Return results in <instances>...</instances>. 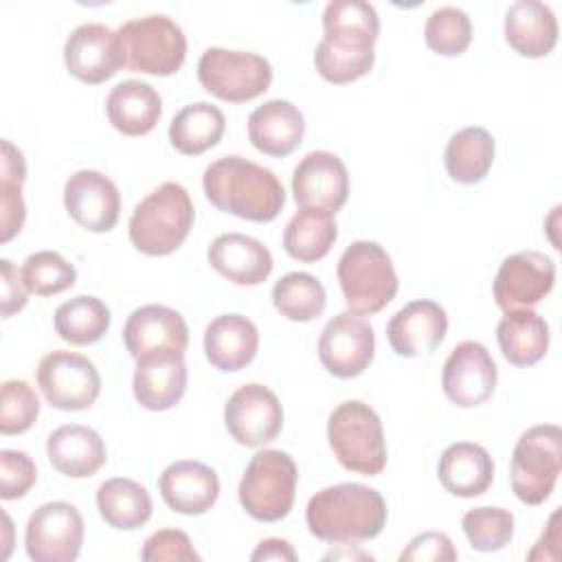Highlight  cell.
Returning <instances> with one entry per match:
<instances>
[{
  "instance_id": "7c38bea8",
  "label": "cell",
  "mask_w": 562,
  "mask_h": 562,
  "mask_svg": "<svg viewBox=\"0 0 562 562\" xmlns=\"http://www.w3.org/2000/svg\"><path fill=\"white\" fill-rule=\"evenodd\" d=\"M123 342L130 356L140 362L149 358L184 356L189 345V327L180 312L167 305L136 307L123 327Z\"/></svg>"
},
{
  "instance_id": "603a6c76",
  "label": "cell",
  "mask_w": 562,
  "mask_h": 562,
  "mask_svg": "<svg viewBox=\"0 0 562 562\" xmlns=\"http://www.w3.org/2000/svg\"><path fill=\"white\" fill-rule=\"evenodd\" d=\"M209 263L235 285H259L272 272L270 250L244 233L217 235L209 246Z\"/></svg>"
},
{
  "instance_id": "484cf974",
  "label": "cell",
  "mask_w": 562,
  "mask_h": 562,
  "mask_svg": "<svg viewBox=\"0 0 562 562\" xmlns=\"http://www.w3.org/2000/svg\"><path fill=\"white\" fill-rule=\"evenodd\" d=\"M50 465L70 479H88L97 474L105 459V443L97 430L81 424H66L55 428L46 441Z\"/></svg>"
},
{
  "instance_id": "836d02e7",
  "label": "cell",
  "mask_w": 562,
  "mask_h": 562,
  "mask_svg": "<svg viewBox=\"0 0 562 562\" xmlns=\"http://www.w3.org/2000/svg\"><path fill=\"white\" fill-rule=\"evenodd\" d=\"M494 162V138L485 127L470 125L450 136L443 165L448 176L459 184L481 182Z\"/></svg>"
},
{
  "instance_id": "83f0119b",
  "label": "cell",
  "mask_w": 562,
  "mask_h": 562,
  "mask_svg": "<svg viewBox=\"0 0 562 562\" xmlns=\"http://www.w3.org/2000/svg\"><path fill=\"white\" fill-rule=\"evenodd\" d=\"M505 40L522 57H544L558 44V20L549 4L518 0L505 13Z\"/></svg>"
},
{
  "instance_id": "ba28073f",
  "label": "cell",
  "mask_w": 562,
  "mask_h": 562,
  "mask_svg": "<svg viewBox=\"0 0 562 562\" xmlns=\"http://www.w3.org/2000/svg\"><path fill=\"white\" fill-rule=\"evenodd\" d=\"M562 468V430L555 424H540L525 430L512 452V492L525 505L544 503Z\"/></svg>"
},
{
  "instance_id": "d590c367",
  "label": "cell",
  "mask_w": 562,
  "mask_h": 562,
  "mask_svg": "<svg viewBox=\"0 0 562 562\" xmlns=\"http://www.w3.org/2000/svg\"><path fill=\"white\" fill-rule=\"evenodd\" d=\"M336 237L338 228L334 215L301 209L283 231V248L292 259L312 263L331 250Z\"/></svg>"
},
{
  "instance_id": "d6a6232c",
  "label": "cell",
  "mask_w": 562,
  "mask_h": 562,
  "mask_svg": "<svg viewBox=\"0 0 562 562\" xmlns=\"http://www.w3.org/2000/svg\"><path fill=\"white\" fill-rule=\"evenodd\" d=\"M97 509L101 518L123 531L140 529L151 518V496L149 492L125 476L108 479L97 490Z\"/></svg>"
},
{
  "instance_id": "ee69618b",
  "label": "cell",
  "mask_w": 562,
  "mask_h": 562,
  "mask_svg": "<svg viewBox=\"0 0 562 562\" xmlns=\"http://www.w3.org/2000/svg\"><path fill=\"white\" fill-rule=\"evenodd\" d=\"M140 560L145 562H189L200 560V553L193 549L191 538L180 529H158L151 533L143 549Z\"/></svg>"
},
{
  "instance_id": "5b68a950",
  "label": "cell",
  "mask_w": 562,
  "mask_h": 562,
  "mask_svg": "<svg viewBox=\"0 0 562 562\" xmlns=\"http://www.w3.org/2000/svg\"><path fill=\"white\" fill-rule=\"evenodd\" d=\"M327 439L336 461L362 476H375L386 465V443L380 415L360 400L340 402L327 422Z\"/></svg>"
},
{
  "instance_id": "9c48e42d",
  "label": "cell",
  "mask_w": 562,
  "mask_h": 562,
  "mask_svg": "<svg viewBox=\"0 0 562 562\" xmlns=\"http://www.w3.org/2000/svg\"><path fill=\"white\" fill-rule=\"evenodd\" d=\"M198 79L213 97L228 103H244L261 97L270 88L272 66L257 53L211 46L198 61Z\"/></svg>"
},
{
  "instance_id": "4dcf8cb0",
  "label": "cell",
  "mask_w": 562,
  "mask_h": 562,
  "mask_svg": "<svg viewBox=\"0 0 562 562\" xmlns=\"http://www.w3.org/2000/svg\"><path fill=\"white\" fill-rule=\"evenodd\" d=\"M496 340L503 358L514 367H531L547 356L549 349V325L547 321L525 307L509 310L498 321Z\"/></svg>"
},
{
  "instance_id": "f35d334b",
  "label": "cell",
  "mask_w": 562,
  "mask_h": 562,
  "mask_svg": "<svg viewBox=\"0 0 562 562\" xmlns=\"http://www.w3.org/2000/svg\"><path fill=\"white\" fill-rule=\"evenodd\" d=\"M424 40L426 46L437 55H461L472 42V22L459 7H439L426 20Z\"/></svg>"
},
{
  "instance_id": "f546056e",
  "label": "cell",
  "mask_w": 562,
  "mask_h": 562,
  "mask_svg": "<svg viewBox=\"0 0 562 562\" xmlns=\"http://www.w3.org/2000/svg\"><path fill=\"white\" fill-rule=\"evenodd\" d=\"M132 391L136 402L147 411L173 408L187 391L184 356L149 358L136 362Z\"/></svg>"
},
{
  "instance_id": "3957f363",
  "label": "cell",
  "mask_w": 562,
  "mask_h": 562,
  "mask_svg": "<svg viewBox=\"0 0 562 562\" xmlns=\"http://www.w3.org/2000/svg\"><path fill=\"white\" fill-rule=\"evenodd\" d=\"M195 220L189 191L180 182H162L132 211L127 233L132 246L149 257L176 252Z\"/></svg>"
},
{
  "instance_id": "60d3db41",
  "label": "cell",
  "mask_w": 562,
  "mask_h": 562,
  "mask_svg": "<svg viewBox=\"0 0 562 562\" xmlns=\"http://www.w3.org/2000/svg\"><path fill=\"white\" fill-rule=\"evenodd\" d=\"M40 415V400L24 380H4L0 391V432L22 435Z\"/></svg>"
},
{
  "instance_id": "9a60e30c",
  "label": "cell",
  "mask_w": 562,
  "mask_h": 562,
  "mask_svg": "<svg viewBox=\"0 0 562 562\" xmlns=\"http://www.w3.org/2000/svg\"><path fill=\"white\" fill-rule=\"evenodd\" d=\"M375 334L373 327L353 312H340L321 331L318 358L321 364L340 380L360 375L373 360Z\"/></svg>"
},
{
  "instance_id": "8992f818",
  "label": "cell",
  "mask_w": 562,
  "mask_h": 562,
  "mask_svg": "<svg viewBox=\"0 0 562 562\" xmlns=\"http://www.w3.org/2000/svg\"><path fill=\"white\" fill-rule=\"evenodd\" d=\"M123 66L132 72L167 77L182 68L187 37L176 20L162 13L127 20L116 29Z\"/></svg>"
},
{
  "instance_id": "d4e9b609",
  "label": "cell",
  "mask_w": 562,
  "mask_h": 562,
  "mask_svg": "<svg viewBox=\"0 0 562 562\" xmlns=\"http://www.w3.org/2000/svg\"><path fill=\"white\" fill-rule=\"evenodd\" d=\"M259 349V331L255 323L241 314H222L204 329L206 360L222 373L241 371Z\"/></svg>"
},
{
  "instance_id": "7402d4cb",
  "label": "cell",
  "mask_w": 562,
  "mask_h": 562,
  "mask_svg": "<svg viewBox=\"0 0 562 562\" xmlns=\"http://www.w3.org/2000/svg\"><path fill=\"white\" fill-rule=\"evenodd\" d=\"M375 40L362 31H325L314 50L316 72L336 86L364 77L375 61Z\"/></svg>"
},
{
  "instance_id": "52a82bcc",
  "label": "cell",
  "mask_w": 562,
  "mask_h": 562,
  "mask_svg": "<svg viewBox=\"0 0 562 562\" xmlns=\"http://www.w3.org/2000/svg\"><path fill=\"white\" fill-rule=\"evenodd\" d=\"M299 470L283 450H259L246 465L237 494L248 516L261 522L285 518L294 505Z\"/></svg>"
},
{
  "instance_id": "4fadbf2b",
  "label": "cell",
  "mask_w": 562,
  "mask_h": 562,
  "mask_svg": "<svg viewBox=\"0 0 562 562\" xmlns=\"http://www.w3.org/2000/svg\"><path fill=\"white\" fill-rule=\"evenodd\" d=\"M228 435L246 448H259L277 439L283 428V408L274 391L263 384L239 386L224 406Z\"/></svg>"
},
{
  "instance_id": "d6986e66",
  "label": "cell",
  "mask_w": 562,
  "mask_h": 562,
  "mask_svg": "<svg viewBox=\"0 0 562 562\" xmlns=\"http://www.w3.org/2000/svg\"><path fill=\"white\" fill-rule=\"evenodd\" d=\"M64 206L81 228L108 233L119 222L121 193L105 173L81 169L64 184Z\"/></svg>"
},
{
  "instance_id": "6da1fadb",
  "label": "cell",
  "mask_w": 562,
  "mask_h": 562,
  "mask_svg": "<svg viewBox=\"0 0 562 562\" xmlns=\"http://www.w3.org/2000/svg\"><path fill=\"white\" fill-rule=\"evenodd\" d=\"M202 187L217 211L248 222H272L285 204V191L274 171L244 156L213 160L204 169Z\"/></svg>"
},
{
  "instance_id": "2e32d148",
  "label": "cell",
  "mask_w": 562,
  "mask_h": 562,
  "mask_svg": "<svg viewBox=\"0 0 562 562\" xmlns=\"http://www.w3.org/2000/svg\"><path fill=\"white\" fill-rule=\"evenodd\" d=\"M496 362L476 340L459 342L441 371L443 393L459 408H472L487 402L496 389Z\"/></svg>"
},
{
  "instance_id": "f1b7e54d",
  "label": "cell",
  "mask_w": 562,
  "mask_h": 562,
  "mask_svg": "<svg viewBox=\"0 0 562 562\" xmlns=\"http://www.w3.org/2000/svg\"><path fill=\"white\" fill-rule=\"evenodd\" d=\"M105 112L116 132L125 136H145L160 121L162 99L149 83L127 79L110 90Z\"/></svg>"
},
{
  "instance_id": "44dd1931",
  "label": "cell",
  "mask_w": 562,
  "mask_h": 562,
  "mask_svg": "<svg viewBox=\"0 0 562 562\" xmlns=\"http://www.w3.org/2000/svg\"><path fill=\"white\" fill-rule=\"evenodd\" d=\"M158 492L171 512L200 516L209 512L220 496L217 472L193 459L169 463L158 476Z\"/></svg>"
},
{
  "instance_id": "7bdbcfd3",
  "label": "cell",
  "mask_w": 562,
  "mask_h": 562,
  "mask_svg": "<svg viewBox=\"0 0 562 562\" xmlns=\"http://www.w3.org/2000/svg\"><path fill=\"white\" fill-rule=\"evenodd\" d=\"M37 481V468L33 459L22 450L0 452V496L4 501L22 498Z\"/></svg>"
},
{
  "instance_id": "1f68e13d",
  "label": "cell",
  "mask_w": 562,
  "mask_h": 562,
  "mask_svg": "<svg viewBox=\"0 0 562 562\" xmlns=\"http://www.w3.org/2000/svg\"><path fill=\"white\" fill-rule=\"evenodd\" d=\"M224 130V112L209 101H195L171 119L169 140L182 156H200L222 140Z\"/></svg>"
},
{
  "instance_id": "7dc6e473",
  "label": "cell",
  "mask_w": 562,
  "mask_h": 562,
  "mask_svg": "<svg viewBox=\"0 0 562 562\" xmlns=\"http://www.w3.org/2000/svg\"><path fill=\"white\" fill-rule=\"evenodd\" d=\"M29 301V290L22 281L20 270L9 261L0 259V312L2 318H9L24 310Z\"/></svg>"
},
{
  "instance_id": "ffe728a7",
  "label": "cell",
  "mask_w": 562,
  "mask_h": 562,
  "mask_svg": "<svg viewBox=\"0 0 562 562\" xmlns=\"http://www.w3.org/2000/svg\"><path fill=\"white\" fill-rule=\"evenodd\" d=\"M446 331V310L430 299L406 303L391 316L386 325L389 345L402 358L430 356L441 345Z\"/></svg>"
},
{
  "instance_id": "7a4b0ae2",
  "label": "cell",
  "mask_w": 562,
  "mask_h": 562,
  "mask_svg": "<svg viewBox=\"0 0 562 562\" xmlns=\"http://www.w3.org/2000/svg\"><path fill=\"white\" fill-rule=\"evenodd\" d=\"M312 536L331 544H351L375 538L386 525L382 494L362 483H338L316 492L305 507Z\"/></svg>"
},
{
  "instance_id": "8d00e7d4",
  "label": "cell",
  "mask_w": 562,
  "mask_h": 562,
  "mask_svg": "<svg viewBox=\"0 0 562 562\" xmlns=\"http://www.w3.org/2000/svg\"><path fill=\"white\" fill-rule=\"evenodd\" d=\"M272 303L288 321L310 323L323 314L327 294L314 274L288 272L272 285Z\"/></svg>"
},
{
  "instance_id": "b9f144b4",
  "label": "cell",
  "mask_w": 562,
  "mask_h": 562,
  "mask_svg": "<svg viewBox=\"0 0 562 562\" xmlns=\"http://www.w3.org/2000/svg\"><path fill=\"white\" fill-rule=\"evenodd\" d=\"M362 31L373 37L380 33V18L373 4L362 0H331L323 11V31Z\"/></svg>"
},
{
  "instance_id": "ac0fdd59",
  "label": "cell",
  "mask_w": 562,
  "mask_h": 562,
  "mask_svg": "<svg viewBox=\"0 0 562 562\" xmlns=\"http://www.w3.org/2000/svg\"><path fill=\"white\" fill-rule=\"evenodd\" d=\"M64 61L68 72L83 83L97 86L112 79L123 66L116 31L101 22L79 24L64 44Z\"/></svg>"
},
{
  "instance_id": "bcb514c9",
  "label": "cell",
  "mask_w": 562,
  "mask_h": 562,
  "mask_svg": "<svg viewBox=\"0 0 562 562\" xmlns=\"http://www.w3.org/2000/svg\"><path fill=\"white\" fill-rule=\"evenodd\" d=\"M457 549L452 540L441 531H424L415 536L400 553V562H452Z\"/></svg>"
},
{
  "instance_id": "681fc988",
  "label": "cell",
  "mask_w": 562,
  "mask_h": 562,
  "mask_svg": "<svg viewBox=\"0 0 562 562\" xmlns=\"http://www.w3.org/2000/svg\"><path fill=\"white\" fill-rule=\"evenodd\" d=\"M250 560H255V562H259V560H288V562H294L296 560V551L283 538H266L250 553Z\"/></svg>"
},
{
  "instance_id": "30bf717a",
  "label": "cell",
  "mask_w": 562,
  "mask_h": 562,
  "mask_svg": "<svg viewBox=\"0 0 562 562\" xmlns=\"http://www.w3.org/2000/svg\"><path fill=\"white\" fill-rule=\"evenodd\" d=\"M35 378L44 400L59 411H86L101 391V375L94 362L66 349L46 353L37 364Z\"/></svg>"
},
{
  "instance_id": "ab89813d",
  "label": "cell",
  "mask_w": 562,
  "mask_h": 562,
  "mask_svg": "<svg viewBox=\"0 0 562 562\" xmlns=\"http://www.w3.org/2000/svg\"><path fill=\"white\" fill-rule=\"evenodd\" d=\"M463 533L481 553L501 551L514 536V514L503 507H474L463 514Z\"/></svg>"
},
{
  "instance_id": "c3c4849f",
  "label": "cell",
  "mask_w": 562,
  "mask_h": 562,
  "mask_svg": "<svg viewBox=\"0 0 562 562\" xmlns=\"http://www.w3.org/2000/svg\"><path fill=\"white\" fill-rule=\"evenodd\" d=\"M0 178L4 180H15L22 182L26 180V165H24V156L22 151L11 143V140H2V167H0Z\"/></svg>"
},
{
  "instance_id": "f6af8a7d",
  "label": "cell",
  "mask_w": 562,
  "mask_h": 562,
  "mask_svg": "<svg viewBox=\"0 0 562 562\" xmlns=\"http://www.w3.org/2000/svg\"><path fill=\"white\" fill-rule=\"evenodd\" d=\"M26 206L22 198V182L0 178V241H11L24 226Z\"/></svg>"
},
{
  "instance_id": "e575fe53",
  "label": "cell",
  "mask_w": 562,
  "mask_h": 562,
  "mask_svg": "<svg viewBox=\"0 0 562 562\" xmlns=\"http://www.w3.org/2000/svg\"><path fill=\"white\" fill-rule=\"evenodd\" d=\"M110 321L112 316L108 305L90 294L64 301L53 314V325L59 338L77 347L101 340L110 329Z\"/></svg>"
},
{
  "instance_id": "cb8c5ba5",
  "label": "cell",
  "mask_w": 562,
  "mask_h": 562,
  "mask_svg": "<svg viewBox=\"0 0 562 562\" xmlns=\"http://www.w3.org/2000/svg\"><path fill=\"white\" fill-rule=\"evenodd\" d=\"M305 119L301 110L285 99H270L248 116V138L266 156H290L303 140Z\"/></svg>"
},
{
  "instance_id": "5bb4252c",
  "label": "cell",
  "mask_w": 562,
  "mask_h": 562,
  "mask_svg": "<svg viewBox=\"0 0 562 562\" xmlns=\"http://www.w3.org/2000/svg\"><path fill=\"white\" fill-rule=\"evenodd\" d=\"M292 193L299 209L336 215L349 195L345 162L325 149L305 154L294 167Z\"/></svg>"
},
{
  "instance_id": "277c9868",
  "label": "cell",
  "mask_w": 562,
  "mask_h": 562,
  "mask_svg": "<svg viewBox=\"0 0 562 562\" xmlns=\"http://www.w3.org/2000/svg\"><path fill=\"white\" fill-rule=\"evenodd\" d=\"M338 283L349 312L371 316L397 294L400 281L389 252L378 241H353L338 259Z\"/></svg>"
},
{
  "instance_id": "8fae6325",
  "label": "cell",
  "mask_w": 562,
  "mask_h": 562,
  "mask_svg": "<svg viewBox=\"0 0 562 562\" xmlns=\"http://www.w3.org/2000/svg\"><path fill=\"white\" fill-rule=\"evenodd\" d=\"M83 544V518L72 503L40 505L26 522L24 547L35 562H72Z\"/></svg>"
},
{
  "instance_id": "4316f807",
  "label": "cell",
  "mask_w": 562,
  "mask_h": 562,
  "mask_svg": "<svg viewBox=\"0 0 562 562\" xmlns=\"http://www.w3.org/2000/svg\"><path fill=\"white\" fill-rule=\"evenodd\" d=\"M439 483L459 498H474L490 490L494 481V461L490 452L472 441L450 443L437 465Z\"/></svg>"
},
{
  "instance_id": "74e56055",
  "label": "cell",
  "mask_w": 562,
  "mask_h": 562,
  "mask_svg": "<svg viewBox=\"0 0 562 562\" xmlns=\"http://www.w3.org/2000/svg\"><path fill=\"white\" fill-rule=\"evenodd\" d=\"M22 281L31 294L53 296L75 285V266L55 250H37L29 255L20 268Z\"/></svg>"
},
{
  "instance_id": "e0dca14e",
  "label": "cell",
  "mask_w": 562,
  "mask_h": 562,
  "mask_svg": "<svg viewBox=\"0 0 562 562\" xmlns=\"http://www.w3.org/2000/svg\"><path fill=\"white\" fill-rule=\"evenodd\" d=\"M555 283V263L538 250L509 255L494 279V299L503 312L525 310L540 303Z\"/></svg>"
}]
</instances>
